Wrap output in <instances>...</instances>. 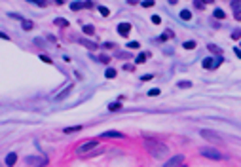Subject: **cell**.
<instances>
[{
  "instance_id": "obj_1",
  "label": "cell",
  "mask_w": 241,
  "mask_h": 167,
  "mask_svg": "<svg viewBox=\"0 0 241 167\" xmlns=\"http://www.w3.org/2000/svg\"><path fill=\"white\" fill-rule=\"evenodd\" d=\"M144 148L148 150V152H150V156H152V158H156V160H163L165 156L169 154V148L163 145V142H159V140H152V139H146Z\"/></svg>"
},
{
  "instance_id": "obj_2",
  "label": "cell",
  "mask_w": 241,
  "mask_h": 167,
  "mask_svg": "<svg viewBox=\"0 0 241 167\" xmlns=\"http://www.w3.org/2000/svg\"><path fill=\"white\" fill-rule=\"evenodd\" d=\"M97 146H99V140H86V142H82V145L76 148V154L78 156H86V154L97 150Z\"/></svg>"
},
{
  "instance_id": "obj_3",
  "label": "cell",
  "mask_w": 241,
  "mask_h": 167,
  "mask_svg": "<svg viewBox=\"0 0 241 167\" xmlns=\"http://www.w3.org/2000/svg\"><path fill=\"white\" fill-rule=\"evenodd\" d=\"M199 135L203 137L205 140H209L211 145H222V137H220L219 133H214L213 129H201Z\"/></svg>"
},
{
  "instance_id": "obj_4",
  "label": "cell",
  "mask_w": 241,
  "mask_h": 167,
  "mask_svg": "<svg viewBox=\"0 0 241 167\" xmlns=\"http://www.w3.org/2000/svg\"><path fill=\"white\" fill-rule=\"evenodd\" d=\"M199 154L203 156V158H207V160H214V162L222 160V154H220L219 150H214L213 146H203V148L199 150Z\"/></svg>"
},
{
  "instance_id": "obj_5",
  "label": "cell",
  "mask_w": 241,
  "mask_h": 167,
  "mask_svg": "<svg viewBox=\"0 0 241 167\" xmlns=\"http://www.w3.org/2000/svg\"><path fill=\"white\" fill-rule=\"evenodd\" d=\"M27 163L29 165H34V167H46L48 165V160H46L44 156H29Z\"/></svg>"
},
{
  "instance_id": "obj_6",
  "label": "cell",
  "mask_w": 241,
  "mask_h": 167,
  "mask_svg": "<svg viewBox=\"0 0 241 167\" xmlns=\"http://www.w3.org/2000/svg\"><path fill=\"white\" fill-rule=\"evenodd\" d=\"M182 160H184V156H175V158H171L163 167H178L182 163Z\"/></svg>"
},
{
  "instance_id": "obj_7",
  "label": "cell",
  "mask_w": 241,
  "mask_h": 167,
  "mask_svg": "<svg viewBox=\"0 0 241 167\" xmlns=\"http://www.w3.org/2000/svg\"><path fill=\"white\" fill-rule=\"evenodd\" d=\"M129 31H131V23H120L118 25V32L122 34V36H127Z\"/></svg>"
},
{
  "instance_id": "obj_8",
  "label": "cell",
  "mask_w": 241,
  "mask_h": 167,
  "mask_svg": "<svg viewBox=\"0 0 241 167\" xmlns=\"http://www.w3.org/2000/svg\"><path fill=\"white\" fill-rule=\"evenodd\" d=\"M15 162H17V154L10 152L8 156H6V165H15Z\"/></svg>"
},
{
  "instance_id": "obj_9",
  "label": "cell",
  "mask_w": 241,
  "mask_h": 167,
  "mask_svg": "<svg viewBox=\"0 0 241 167\" xmlns=\"http://www.w3.org/2000/svg\"><path fill=\"white\" fill-rule=\"evenodd\" d=\"M82 8H87V2H80V0H76V2L70 4V10H74V12H78V10H82Z\"/></svg>"
},
{
  "instance_id": "obj_10",
  "label": "cell",
  "mask_w": 241,
  "mask_h": 167,
  "mask_svg": "<svg viewBox=\"0 0 241 167\" xmlns=\"http://www.w3.org/2000/svg\"><path fill=\"white\" fill-rule=\"evenodd\" d=\"M201 65H203V68H207V70H211L213 67H216V65H214V61H213V59H209V57L203 59V63H201Z\"/></svg>"
},
{
  "instance_id": "obj_11",
  "label": "cell",
  "mask_w": 241,
  "mask_h": 167,
  "mask_svg": "<svg viewBox=\"0 0 241 167\" xmlns=\"http://www.w3.org/2000/svg\"><path fill=\"white\" fill-rule=\"evenodd\" d=\"M70 91H72V86H68V87H67V89H63V91H61V93H59V95H57V97H55V99H57V101H63V99H65V97H67V95H68V93H70Z\"/></svg>"
},
{
  "instance_id": "obj_12",
  "label": "cell",
  "mask_w": 241,
  "mask_h": 167,
  "mask_svg": "<svg viewBox=\"0 0 241 167\" xmlns=\"http://www.w3.org/2000/svg\"><path fill=\"white\" fill-rule=\"evenodd\" d=\"M103 137H105V139H112V137H122V133H118V131H106V133H103Z\"/></svg>"
},
{
  "instance_id": "obj_13",
  "label": "cell",
  "mask_w": 241,
  "mask_h": 167,
  "mask_svg": "<svg viewBox=\"0 0 241 167\" xmlns=\"http://www.w3.org/2000/svg\"><path fill=\"white\" fill-rule=\"evenodd\" d=\"M99 14L103 15V17H108V15H110V10L106 8V6H99Z\"/></svg>"
},
{
  "instance_id": "obj_14",
  "label": "cell",
  "mask_w": 241,
  "mask_h": 167,
  "mask_svg": "<svg viewBox=\"0 0 241 167\" xmlns=\"http://www.w3.org/2000/svg\"><path fill=\"white\" fill-rule=\"evenodd\" d=\"M122 108V103H110L108 104V110L110 112H116V110H120Z\"/></svg>"
},
{
  "instance_id": "obj_15",
  "label": "cell",
  "mask_w": 241,
  "mask_h": 167,
  "mask_svg": "<svg viewBox=\"0 0 241 167\" xmlns=\"http://www.w3.org/2000/svg\"><path fill=\"white\" fill-rule=\"evenodd\" d=\"M82 129H84L82 125H72V127H67L65 133H76V131H82Z\"/></svg>"
},
{
  "instance_id": "obj_16",
  "label": "cell",
  "mask_w": 241,
  "mask_h": 167,
  "mask_svg": "<svg viewBox=\"0 0 241 167\" xmlns=\"http://www.w3.org/2000/svg\"><path fill=\"white\" fill-rule=\"evenodd\" d=\"M180 17L184 19V21H190V19H192V14L188 12V10H182V12H180Z\"/></svg>"
},
{
  "instance_id": "obj_17",
  "label": "cell",
  "mask_w": 241,
  "mask_h": 167,
  "mask_svg": "<svg viewBox=\"0 0 241 167\" xmlns=\"http://www.w3.org/2000/svg\"><path fill=\"white\" fill-rule=\"evenodd\" d=\"M207 48H209V51H213V53H222V50H220L219 46H214V44H209Z\"/></svg>"
},
{
  "instance_id": "obj_18",
  "label": "cell",
  "mask_w": 241,
  "mask_h": 167,
  "mask_svg": "<svg viewBox=\"0 0 241 167\" xmlns=\"http://www.w3.org/2000/svg\"><path fill=\"white\" fill-rule=\"evenodd\" d=\"M194 48H196V42H194V40L184 42V50H194Z\"/></svg>"
},
{
  "instance_id": "obj_19",
  "label": "cell",
  "mask_w": 241,
  "mask_h": 167,
  "mask_svg": "<svg viewBox=\"0 0 241 167\" xmlns=\"http://www.w3.org/2000/svg\"><path fill=\"white\" fill-rule=\"evenodd\" d=\"M32 27H34V25H32V21H27V19H23V29H25V31H31Z\"/></svg>"
},
{
  "instance_id": "obj_20",
  "label": "cell",
  "mask_w": 241,
  "mask_h": 167,
  "mask_svg": "<svg viewBox=\"0 0 241 167\" xmlns=\"http://www.w3.org/2000/svg\"><path fill=\"white\" fill-rule=\"evenodd\" d=\"M55 23H57L59 27H67V25H68V21H67V19H63V17H57V19H55Z\"/></svg>"
},
{
  "instance_id": "obj_21",
  "label": "cell",
  "mask_w": 241,
  "mask_h": 167,
  "mask_svg": "<svg viewBox=\"0 0 241 167\" xmlns=\"http://www.w3.org/2000/svg\"><path fill=\"white\" fill-rule=\"evenodd\" d=\"M84 32H86V34H93L95 29H93V25H84Z\"/></svg>"
},
{
  "instance_id": "obj_22",
  "label": "cell",
  "mask_w": 241,
  "mask_h": 167,
  "mask_svg": "<svg viewBox=\"0 0 241 167\" xmlns=\"http://www.w3.org/2000/svg\"><path fill=\"white\" fill-rule=\"evenodd\" d=\"M194 8L203 10V8H205V2H203V0H194Z\"/></svg>"
},
{
  "instance_id": "obj_23",
  "label": "cell",
  "mask_w": 241,
  "mask_h": 167,
  "mask_svg": "<svg viewBox=\"0 0 241 167\" xmlns=\"http://www.w3.org/2000/svg\"><path fill=\"white\" fill-rule=\"evenodd\" d=\"M214 17H216V19H224V17H226V14H224L222 10H214Z\"/></svg>"
},
{
  "instance_id": "obj_24",
  "label": "cell",
  "mask_w": 241,
  "mask_h": 167,
  "mask_svg": "<svg viewBox=\"0 0 241 167\" xmlns=\"http://www.w3.org/2000/svg\"><path fill=\"white\" fill-rule=\"evenodd\" d=\"M146 59H148V53H141V55H137V63H144Z\"/></svg>"
},
{
  "instance_id": "obj_25",
  "label": "cell",
  "mask_w": 241,
  "mask_h": 167,
  "mask_svg": "<svg viewBox=\"0 0 241 167\" xmlns=\"http://www.w3.org/2000/svg\"><path fill=\"white\" fill-rule=\"evenodd\" d=\"M105 76H106V78H114V76H116V70H114V68H106Z\"/></svg>"
},
{
  "instance_id": "obj_26",
  "label": "cell",
  "mask_w": 241,
  "mask_h": 167,
  "mask_svg": "<svg viewBox=\"0 0 241 167\" xmlns=\"http://www.w3.org/2000/svg\"><path fill=\"white\" fill-rule=\"evenodd\" d=\"M29 2H34V4H38L40 8H46V0H29Z\"/></svg>"
},
{
  "instance_id": "obj_27",
  "label": "cell",
  "mask_w": 241,
  "mask_h": 167,
  "mask_svg": "<svg viewBox=\"0 0 241 167\" xmlns=\"http://www.w3.org/2000/svg\"><path fill=\"white\" fill-rule=\"evenodd\" d=\"M82 44H84V46H87V48H91V50H95V48H97L93 42H87V40H82Z\"/></svg>"
},
{
  "instance_id": "obj_28",
  "label": "cell",
  "mask_w": 241,
  "mask_h": 167,
  "mask_svg": "<svg viewBox=\"0 0 241 167\" xmlns=\"http://www.w3.org/2000/svg\"><path fill=\"white\" fill-rule=\"evenodd\" d=\"M152 6H154L152 0H144V2H142V8H152Z\"/></svg>"
},
{
  "instance_id": "obj_29",
  "label": "cell",
  "mask_w": 241,
  "mask_h": 167,
  "mask_svg": "<svg viewBox=\"0 0 241 167\" xmlns=\"http://www.w3.org/2000/svg\"><path fill=\"white\" fill-rule=\"evenodd\" d=\"M148 95H150V97H156V95H159V89H158V87H154V89L148 91Z\"/></svg>"
},
{
  "instance_id": "obj_30",
  "label": "cell",
  "mask_w": 241,
  "mask_h": 167,
  "mask_svg": "<svg viewBox=\"0 0 241 167\" xmlns=\"http://www.w3.org/2000/svg\"><path fill=\"white\" fill-rule=\"evenodd\" d=\"M239 36H241V31H239V29H237L236 32H232V38H234V40H239Z\"/></svg>"
},
{
  "instance_id": "obj_31",
  "label": "cell",
  "mask_w": 241,
  "mask_h": 167,
  "mask_svg": "<svg viewBox=\"0 0 241 167\" xmlns=\"http://www.w3.org/2000/svg\"><path fill=\"white\" fill-rule=\"evenodd\" d=\"M152 23H154V25H159V23H161L159 15H152Z\"/></svg>"
},
{
  "instance_id": "obj_32",
  "label": "cell",
  "mask_w": 241,
  "mask_h": 167,
  "mask_svg": "<svg viewBox=\"0 0 241 167\" xmlns=\"http://www.w3.org/2000/svg\"><path fill=\"white\" fill-rule=\"evenodd\" d=\"M127 48H131V50H137V48H139V42H129Z\"/></svg>"
},
{
  "instance_id": "obj_33",
  "label": "cell",
  "mask_w": 241,
  "mask_h": 167,
  "mask_svg": "<svg viewBox=\"0 0 241 167\" xmlns=\"http://www.w3.org/2000/svg\"><path fill=\"white\" fill-rule=\"evenodd\" d=\"M101 61H103V63H108V61H110V57H108V55H101Z\"/></svg>"
},
{
  "instance_id": "obj_34",
  "label": "cell",
  "mask_w": 241,
  "mask_h": 167,
  "mask_svg": "<svg viewBox=\"0 0 241 167\" xmlns=\"http://www.w3.org/2000/svg\"><path fill=\"white\" fill-rule=\"evenodd\" d=\"M178 86H180V87H190V82H180Z\"/></svg>"
},
{
  "instance_id": "obj_35",
  "label": "cell",
  "mask_w": 241,
  "mask_h": 167,
  "mask_svg": "<svg viewBox=\"0 0 241 167\" xmlns=\"http://www.w3.org/2000/svg\"><path fill=\"white\" fill-rule=\"evenodd\" d=\"M148 80H152V74H146V76H142V82H148Z\"/></svg>"
},
{
  "instance_id": "obj_36",
  "label": "cell",
  "mask_w": 241,
  "mask_h": 167,
  "mask_svg": "<svg viewBox=\"0 0 241 167\" xmlns=\"http://www.w3.org/2000/svg\"><path fill=\"white\" fill-rule=\"evenodd\" d=\"M40 59H42V61H46V63H51V59H50V57H46V55H42Z\"/></svg>"
},
{
  "instance_id": "obj_37",
  "label": "cell",
  "mask_w": 241,
  "mask_h": 167,
  "mask_svg": "<svg viewBox=\"0 0 241 167\" xmlns=\"http://www.w3.org/2000/svg\"><path fill=\"white\" fill-rule=\"evenodd\" d=\"M0 38H2V40H10L8 34H4V32H0Z\"/></svg>"
},
{
  "instance_id": "obj_38",
  "label": "cell",
  "mask_w": 241,
  "mask_h": 167,
  "mask_svg": "<svg viewBox=\"0 0 241 167\" xmlns=\"http://www.w3.org/2000/svg\"><path fill=\"white\" fill-rule=\"evenodd\" d=\"M236 53H237V57L241 59V50H236Z\"/></svg>"
},
{
  "instance_id": "obj_39",
  "label": "cell",
  "mask_w": 241,
  "mask_h": 167,
  "mask_svg": "<svg viewBox=\"0 0 241 167\" xmlns=\"http://www.w3.org/2000/svg\"><path fill=\"white\" fill-rule=\"evenodd\" d=\"M205 4H211V2H214V0H203Z\"/></svg>"
},
{
  "instance_id": "obj_40",
  "label": "cell",
  "mask_w": 241,
  "mask_h": 167,
  "mask_svg": "<svg viewBox=\"0 0 241 167\" xmlns=\"http://www.w3.org/2000/svg\"><path fill=\"white\" fill-rule=\"evenodd\" d=\"M55 2H57V4H63V2H65V0H55Z\"/></svg>"
}]
</instances>
